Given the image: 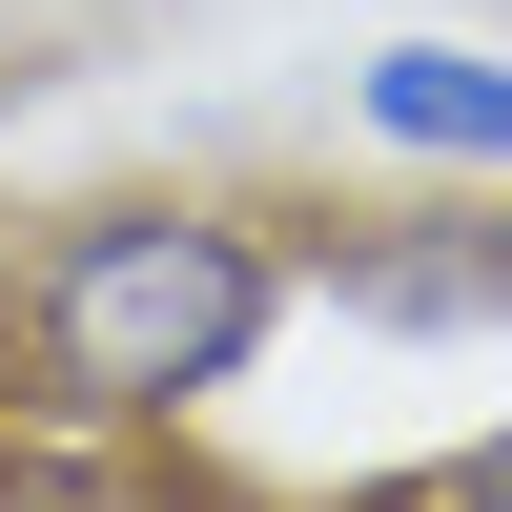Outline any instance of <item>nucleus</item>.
I'll return each instance as SVG.
<instances>
[{
	"instance_id": "nucleus-3",
	"label": "nucleus",
	"mask_w": 512,
	"mask_h": 512,
	"mask_svg": "<svg viewBox=\"0 0 512 512\" xmlns=\"http://www.w3.org/2000/svg\"><path fill=\"white\" fill-rule=\"evenodd\" d=\"M349 144L431 164V185H512V62L492 41H369L349 62Z\"/></svg>"
},
{
	"instance_id": "nucleus-5",
	"label": "nucleus",
	"mask_w": 512,
	"mask_h": 512,
	"mask_svg": "<svg viewBox=\"0 0 512 512\" xmlns=\"http://www.w3.org/2000/svg\"><path fill=\"white\" fill-rule=\"evenodd\" d=\"M103 21H185V0H103Z\"/></svg>"
},
{
	"instance_id": "nucleus-4",
	"label": "nucleus",
	"mask_w": 512,
	"mask_h": 512,
	"mask_svg": "<svg viewBox=\"0 0 512 512\" xmlns=\"http://www.w3.org/2000/svg\"><path fill=\"white\" fill-rule=\"evenodd\" d=\"M410 512H512V410H492V431H472V451H451V472H431V492H410Z\"/></svg>"
},
{
	"instance_id": "nucleus-1",
	"label": "nucleus",
	"mask_w": 512,
	"mask_h": 512,
	"mask_svg": "<svg viewBox=\"0 0 512 512\" xmlns=\"http://www.w3.org/2000/svg\"><path fill=\"white\" fill-rule=\"evenodd\" d=\"M267 328H287L267 185H103L62 226H21V267H0V390L103 451H164L267 369Z\"/></svg>"
},
{
	"instance_id": "nucleus-2",
	"label": "nucleus",
	"mask_w": 512,
	"mask_h": 512,
	"mask_svg": "<svg viewBox=\"0 0 512 512\" xmlns=\"http://www.w3.org/2000/svg\"><path fill=\"white\" fill-rule=\"evenodd\" d=\"M287 287H328L369 349H512V226L492 205H349V226L287 205Z\"/></svg>"
}]
</instances>
